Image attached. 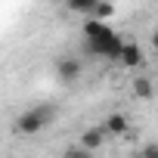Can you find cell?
<instances>
[{
	"instance_id": "6da1fadb",
	"label": "cell",
	"mask_w": 158,
	"mask_h": 158,
	"mask_svg": "<svg viewBox=\"0 0 158 158\" xmlns=\"http://www.w3.org/2000/svg\"><path fill=\"white\" fill-rule=\"evenodd\" d=\"M53 118H56V109H53V106H34V109H25V112L16 118V133H25V136L40 133L47 124H53Z\"/></svg>"
},
{
	"instance_id": "7a4b0ae2",
	"label": "cell",
	"mask_w": 158,
	"mask_h": 158,
	"mask_svg": "<svg viewBox=\"0 0 158 158\" xmlns=\"http://www.w3.org/2000/svg\"><path fill=\"white\" fill-rule=\"evenodd\" d=\"M56 77H59V81H65V84H74L77 77H81V62L71 59V56L59 59V62H56Z\"/></svg>"
},
{
	"instance_id": "3957f363",
	"label": "cell",
	"mask_w": 158,
	"mask_h": 158,
	"mask_svg": "<svg viewBox=\"0 0 158 158\" xmlns=\"http://www.w3.org/2000/svg\"><path fill=\"white\" fill-rule=\"evenodd\" d=\"M106 139H109V130H106V127H87L81 136H77V143H84V146L93 149V152H99V149L106 146Z\"/></svg>"
},
{
	"instance_id": "277c9868",
	"label": "cell",
	"mask_w": 158,
	"mask_h": 158,
	"mask_svg": "<svg viewBox=\"0 0 158 158\" xmlns=\"http://www.w3.org/2000/svg\"><path fill=\"white\" fill-rule=\"evenodd\" d=\"M102 127L109 130V136H127V133H130V121H127L121 112H112V115H106Z\"/></svg>"
},
{
	"instance_id": "5b68a950",
	"label": "cell",
	"mask_w": 158,
	"mask_h": 158,
	"mask_svg": "<svg viewBox=\"0 0 158 158\" xmlns=\"http://www.w3.org/2000/svg\"><path fill=\"white\" fill-rule=\"evenodd\" d=\"M121 62H124V68H136V65L143 62V50H139L133 40H124V47H121Z\"/></svg>"
},
{
	"instance_id": "8992f818",
	"label": "cell",
	"mask_w": 158,
	"mask_h": 158,
	"mask_svg": "<svg viewBox=\"0 0 158 158\" xmlns=\"http://www.w3.org/2000/svg\"><path fill=\"white\" fill-rule=\"evenodd\" d=\"M130 90H133V96H136V99H152V96H155V84L149 81L146 74L133 77V84H130Z\"/></svg>"
},
{
	"instance_id": "52a82bcc",
	"label": "cell",
	"mask_w": 158,
	"mask_h": 158,
	"mask_svg": "<svg viewBox=\"0 0 158 158\" xmlns=\"http://www.w3.org/2000/svg\"><path fill=\"white\" fill-rule=\"evenodd\" d=\"M93 155H96V152H93V149H87L84 143H71V146L62 152V158H93Z\"/></svg>"
},
{
	"instance_id": "ba28073f",
	"label": "cell",
	"mask_w": 158,
	"mask_h": 158,
	"mask_svg": "<svg viewBox=\"0 0 158 158\" xmlns=\"http://www.w3.org/2000/svg\"><path fill=\"white\" fill-rule=\"evenodd\" d=\"M96 3H99V0H68V10H74V13H87V16H93Z\"/></svg>"
},
{
	"instance_id": "9c48e42d",
	"label": "cell",
	"mask_w": 158,
	"mask_h": 158,
	"mask_svg": "<svg viewBox=\"0 0 158 158\" xmlns=\"http://www.w3.org/2000/svg\"><path fill=\"white\" fill-rule=\"evenodd\" d=\"M115 10H112V3H109V0H99V3H96V10H93V19H109Z\"/></svg>"
},
{
	"instance_id": "30bf717a",
	"label": "cell",
	"mask_w": 158,
	"mask_h": 158,
	"mask_svg": "<svg viewBox=\"0 0 158 158\" xmlns=\"http://www.w3.org/2000/svg\"><path fill=\"white\" fill-rule=\"evenodd\" d=\"M136 158H158V143H146V146L139 149Z\"/></svg>"
},
{
	"instance_id": "8fae6325",
	"label": "cell",
	"mask_w": 158,
	"mask_h": 158,
	"mask_svg": "<svg viewBox=\"0 0 158 158\" xmlns=\"http://www.w3.org/2000/svg\"><path fill=\"white\" fill-rule=\"evenodd\" d=\"M149 44H152V50H155V53H158V28H155V31H152V40H149Z\"/></svg>"
},
{
	"instance_id": "7c38bea8",
	"label": "cell",
	"mask_w": 158,
	"mask_h": 158,
	"mask_svg": "<svg viewBox=\"0 0 158 158\" xmlns=\"http://www.w3.org/2000/svg\"><path fill=\"white\" fill-rule=\"evenodd\" d=\"M65 3H68V0H65Z\"/></svg>"
}]
</instances>
